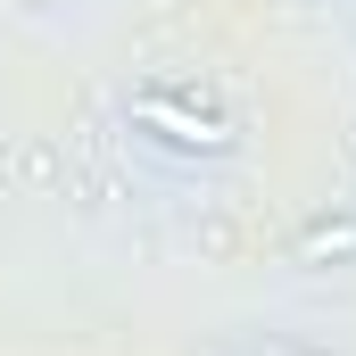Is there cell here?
Listing matches in <instances>:
<instances>
[{"instance_id":"cell-1","label":"cell","mask_w":356,"mask_h":356,"mask_svg":"<svg viewBox=\"0 0 356 356\" xmlns=\"http://www.w3.org/2000/svg\"><path fill=\"white\" fill-rule=\"evenodd\" d=\"M133 116H141L158 141H175V149H224V116H207V108H182V99H166V91H149Z\"/></svg>"},{"instance_id":"cell-2","label":"cell","mask_w":356,"mask_h":356,"mask_svg":"<svg viewBox=\"0 0 356 356\" xmlns=\"http://www.w3.org/2000/svg\"><path fill=\"white\" fill-rule=\"evenodd\" d=\"M298 257H307V266H323V257H356V216H323V224H307V232H298Z\"/></svg>"}]
</instances>
